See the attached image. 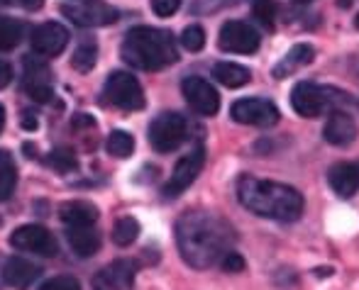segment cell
<instances>
[{"label":"cell","mask_w":359,"mask_h":290,"mask_svg":"<svg viewBox=\"0 0 359 290\" xmlns=\"http://www.w3.org/2000/svg\"><path fill=\"white\" fill-rule=\"evenodd\" d=\"M25 25L15 18H5L0 15V52H10L22 42Z\"/></svg>","instance_id":"obj_24"},{"label":"cell","mask_w":359,"mask_h":290,"mask_svg":"<svg viewBox=\"0 0 359 290\" xmlns=\"http://www.w3.org/2000/svg\"><path fill=\"white\" fill-rule=\"evenodd\" d=\"M10 244L20 251H32L39 256H57L59 247L54 234L42 225H22L10 234Z\"/></svg>","instance_id":"obj_11"},{"label":"cell","mask_w":359,"mask_h":290,"mask_svg":"<svg viewBox=\"0 0 359 290\" xmlns=\"http://www.w3.org/2000/svg\"><path fill=\"white\" fill-rule=\"evenodd\" d=\"M313 57H316V49H313L311 44H296V47H291V52L274 66V78H286V76L296 74L298 69L311 64Z\"/></svg>","instance_id":"obj_20"},{"label":"cell","mask_w":359,"mask_h":290,"mask_svg":"<svg viewBox=\"0 0 359 290\" xmlns=\"http://www.w3.org/2000/svg\"><path fill=\"white\" fill-rule=\"evenodd\" d=\"M29 42L39 57H59L69 44V29L59 22H44L32 29Z\"/></svg>","instance_id":"obj_13"},{"label":"cell","mask_w":359,"mask_h":290,"mask_svg":"<svg viewBox=\"0 0 359 290\" xmlns=\"http://www.w3.org/2000/svg\"><path fill=\"white\" fill-rule=\"evenodd\" d=\"M347 93H340L335 88H325L318 83H296L291 90V108L301 117H320L323 113L332 110L335 105L347 103Z\"/></svg>","instance_id":"obj_4"},{"label":"cell","mask_w":359,"mask_h":290,"mask_svg":"<svg viewBox=\"0 0 359 290\" xmlns=\"http://www.w3.org/2000/svg\"><path fill=\"white\" fill-rule=\"evenodd\" d=\"M49 71L42 61L27 57L25 59V93L37 103H49L54 95L52 83H49Z\"/></svg>","instance_id":"obj_14"},{"label":"cell","mask_w":359,"mask_h":290,"mask_svg":"<svg viewBox=\"0 0 359 290\" xmlns=\"http://www.w3.org/2000/svg\"><path fill=\"white\" fill-rule=\"evenodd\" d=\"M255 18L266 27H274L276 18V5L274 0H255Z\"/></svg>","instance_id":"obj_30"},{"label":"cell","mask_w":359,"mask_h":290,"mask_svg":"<svg viewBox=\"0 0 359 290\" xmlns=\"http://www.w3.org/2000/svg\"><path fill=\"white\" fill-rule=\"evenodd\" d=\"M5 3H8V0H0V5H5Z\"/></svg>","instance_id":"obj_38"},{"label":"cell","mask_w":359,"mask_h":290,"mask_svg":"<svg viewBox=\"0 0 359 290\" xmlns=\"http://www.w3.org/2000/svg\"><path fill=\"white\" fill-rule=\"evenodd\" d=\"M140 237V222L135 217H120L113 227V242L118 247H130Z\"/></svg>","instance_id":"obj_27"},{"label":"cell","mask_w":359,"mask_h":290,"mask_svg":"<svg viewBox=\"0 0 359 290\" xmlns=\"http://www.w3.org/2000/svg\"><path fill=\"white\" fill-rule=\"evenodd\" d=\"M105 149H108V154L115 156V159H128V156L135 151L133 134H130V132H123V130L110 132L108 139H105Z\"/></svg>","instance_id":"obj_25"},{"label":"cell","mask_w":359,"mask_h":290,"mask_svg":"<svg viewBox=\"0 0 359 290\" xmlns=\"http://www.w3.org/2000/svg\"><path fill=\"white\" fill-rule=\"evenodd\" d=\"M39 278V266H34L27 258L13 256L3 266V281L15 290H27Z\"/></svg>","instance_id":"obj_17"},{"label":"cell","mask_w":359,"mask_h":290,"mask_svg":"<svg viewBox=\"0 0 359 290\" xmlns=\"http://www.w3.org/2000/svg\"><path fill=\"white\" fill-rule=\"evenodd\" d=\"M220 266L225 268V271H230V273H240V271H245L247 263L237 251H230V254H225V258L220 261Z\"/></svg>","instance_id":"obj_33"},{"label":"cell","mask_w":359,"mask_h":290,"mask_svg":"<svg viewBox=\"0 0 359 290\" xmlns=\"http://www.w3.org/2000/svg\"><path fill=\"white\" fill-rule=\"evenodd\" d=\"M327 183L340 198H352L359 191V164H335L327 171Z\"/></svg>","instance_id":"obj_18"},{"label":"cell","mask_w":359,"mask_h":290,"mask_svg":"<svg viewBox=\"0 0 359 290\" xmlns=\"http://www.w3.org/2000/svg\"><path fill=\"white\" fill-rule=\"evenodd\" d=\"M10 81H13V66H10L8 61L0 59V88L10 85Z\"/></svg>","instance_id":"obj_34"},{"label":"cell","mask_w":359,"mask_h":290,"mask_svg":"<svg viewBox=\"0 0 359 290\" xmlns=\"http://www.w3.org/2000/svg\"><path fill=\"white\" fill-rule=\"evenodd\" d=\"M181 0H151V10H154L159 18H171V15L179 10Z\"/></svg>","instance_id":"obj_32"},{"label":"cell","mask_w":359,"mask_h":290,"mask_svg":"<svg viewBox=\"0 0 359 290\" xmlns=\"http://www.w3.org/2000/svg\"><path fill=\"white\" fill-rule=\"evenodd\" d=\"M15 186H18V166L10 151L0 149V202L13 198Z\"/></svg>","instance_id":"obj_23"},{"label":"cell","mask_w":359,"mask_h":290,"mask_svg":"<svg viewBox=\"0 0 359 290\" xmlns=\"http://www.w3.org/2000/svg\"><path fill=\"white\" fill-rule=\"evenodd\" d=\"M135 283V263L128 258L113 261L95 276V290H133Z\"/></svg>","instance_id":"obj_15"},{"label":"cell","mask_w":359,"mask_h":290,"mask_svg":"<svg viewBox=\"0 0 359 290\" xmlns=\"http://www.w3.org/2000/svg\"><path fill=\"white\" fill-rule=\"evenodd\" d=\"M323 137L332 146H347L357 139V122L342 110H332L323 127Z\"/></svg>","instance_id":"obj_16"},{"label":"cell","mask_w":359,"mask_h":290,"mask_svg":"<svg viewBox=\"0 0 359 290\" xmlns=\"http://www.w3.org/2000/svg\"><path fill=\"white\" fill-rule=\"evenodd\" d=\"M203 164H205V149L203 146H196L194 151H189L186 156H181L179 164L174 166L171 171L169 181L164 186V195L166 198H179L191 183L198 178V174L203 171Z\"/></svg>","instance_id":"obj_9"},{"label":"cell","mask_w":359,"mask_h":290,"mask_svg":"<svg viewBox=\"0 0 359 290\" xmlns=\"http://www.w3.org/2000/svg\"><path fill=\"white\" fill-rule=\"evenodd\" d=\"M259 32L252 25L240 22V20H230L220 27V37H217V47L222 52L230 54H252L259 49Z\"/></svg>","instance_id":"obj_8"},{"label":"cell","mask_w":359,"mask_h":290,"mask_svg":"<svg viewBox=\"0 0 359 290\" xmlns=\"http://www.w3.org/2000/svg\"><path fill=\"white\" fill-rule=\"evenodd\" d=\"M181 44H184V49H189V52H201V49L205 47V32L201 25H189V27L184 29V34H181Z\"/></svg>","instance_id":"obj_29"},{"label":"cell","mask_w":359,"mask_h":290,"mask_svg":"<svg viewBox=\"0 0 359 290\" xmlns=\"http://www.w3.org/2000/svg\"><path fill=\"white\" fill-rule=\"evenodd\" d=\"M3 127H5V108L0 105V132H3Z\"/></svg>","instance_id":"obj_37"},{"label":"cell","mask_w":359,"mask_h":290,"mask_svg":"<svg viewBox=\"0 0 359 290\" xmlns=\"http://www.w3.org/2000/svg\"><path fill=\"white\" fill-rule=\"evenodd\" d=\"M62 13L79 27H105L118 20V10L103 0H79L72 5H62Z\"/></svg>","instance_id":"obj_7"},{"label":"cell","mask_w":359,"mask_h":290,"mask_svg":"<svg viewBox=\"0 0 359 290\" xmlns=\"http://www.w3.org/2000/svg\"><path fill=\"white\" fill-rule=\"evenodd\" d=\"M181 93H184L186 103L191 105V110L203 117H213L220 110V95L213 85L201 76H189L181 83Z\"/></svg>","instance_id":"obj_12"},{"label":"cell","mask_w":359,"mask_h":290,"mask_svg":"<svg viewBox=\"0 0 359 290\" xmlns=\"http://www.w3.org/2000/svg\"><path fill=\"white\" fill-rule=\"evenodd\" d=\"M237 198L250 212L266 220L293 222L303 215L306 200L293 186L276 181H262L255 176H242L237 181Z\"/></svg>","instance_id":"obj_2"},{"label":"cell","mask_w":359,"mask_h":290,"mask_svg":"<svg viewBox=\"0 0 359 290\" xmlns=\"http://www.w3.org/2000/svg\"><path fill=\"white\" fill-rule=\"evenodd\" d=\"M176 242L184 261L194 268H210L232 251L235 234L222 217L213 212H186L176 222Z\"/></svg>","instance_id":"obj_1"},{"label":"cell","mask_w":359,"mask_h":290,"mask_svg":"<svg viewBox=\"0 0 359 290\" xmlns=\"http://www.w3.org/2000/svg\"><path fill=\"white\" fill-rule=\"evenodd\" d=\"M230 115L240 125H255V127H271L279 122V108L266 98H242L232 103Z\"/></svg>","instance_id":"obj_10"},{"label":"cell","mask_w":359,"mask_h":290,"mask_svg":"<svg viewBox=\"0 0 359 290\" xmlns=\"http://www.w3.org/2000/svg\"><path fill=\"white\" fill-rule=\"evenodd\" d=\"M105 98L108 103H113L120 110H142L144 108V93L142 85L135 76H130L128 71H113L105 81Z\"/></svg>","instance_id":"obj_6"},{"label":"cell","mask_w":359,"mask_h":290,"mask_svg":"<svg viewBox=\"0 0 359 290\" xmlns=\"http://www.w3.org/2000/svg\"><path fill=\"white\" fill-rule=\"evenodd\" d=\"M49 166H52V169H57L59 174H72L76 166H79V159H76V154L72 149H64V146H59V149H54L52 156H49Z\"/></svg>","instance_id":"obj_28"},{"label":"cell","mask_w":359,"mask_h":290,"mask_svg":"<svg viewBox=\"0 0 359 290\" xmlns=\"http://www.w3.org/2000/svg\"><path fill=\"white\" fill-rule=\"evenodd\" d=\"M301 3H308V0H301Z\"/></svg>","instance_id":"obj_39"},{"label":"cell","mask_w":359,"mask_h":290,"mask_svg":"<svg viewBox=\"0 0 359 290\" xmlns=\"http://www.w3.org/2000/svg\"><path fill=\"white\" fill-rule=\"evenodd\" d=\"M67 239L76 251V256H81V258L93 256L100 249V234L95 232L93 227H69Z\"/></svg>","instance_id":"obj_21"},{"label":"cell","mask_w":359,"mask_h":290,"mask_svg":"<svg viewBox=\"0 0 359 290\" xmlns=\"http://www.w3.org/2000/svg\"><path fill=\"white\" fill-rule=\"evenodd\" d=\"M189 137V122L179 113H161L149 125V144L159 154L176 151Z\"/></svg>","instance_id":"obj_5"},{"label":"cell","mask_w":359,"mask_h":290,"mask_svg":"<svg viewBox=\"0 0 359 290\" xmlns=\"http://www.w3.org/2000/svg\"><path fill=\"white\" fill-rule=\"evenodd\" d=\"M18 5H22L25 10H39L44 5V0H18Z\"/></svg>","instance_id":"obj_35"},{"label":"cell","mask_w":359,"mask_h":290,"mask_svg":"<svg viewBox=\"0 0 359 290\" xmlns=\"http://www.w3.org/2000/svg\"><path fill=\"white\" fill-rule=\"evenodd\" d=\"M213 76L217 83L227 85V88H240V85L250 83V78H252L250 69H245V66H240V64H232V61H220V64H215Z\"/></svg>","instance_id":"obj_22"},{"label":"cell","mask_w":359,"mask_h":290,"mask_svg":"<svg viewBox=\"0 0 359 290\" xmlns=\"http://www.w3.org/2000/svg\"><path fill=\"white\" fill-rule=\"evenodd\" d=\"M39 290H81V286L74 276H54L52 281H47Z\"/></svg>","instance_id":"obj_31"},{"label":"cell","mask_w":359,"mask_h":290,"mask_svg":"<svg viewBox=\"0 0 359 290\" xmlns=\"http://www.w3.org/2000/svg\"><path fill=\"white\" fill-rule=\"evenodd\" d=\"M120 54L130 66L142 71H159L166 69L179 59V49H176V39L171 32L159 27H133L123 39Z\"/></svg>","instance_id":"obj_3"},{"label":"cell","mask_w":359,"mask_h":290,"mask_svg":"<svg viewBox=\"0 0 359 290\" xmlns=\"http://www.w3.org/2000/svg\"><path fill=\"white\" fill-rule=\"evenodd\" d=\"M22 127L25 130H34V127H37V117L29 115V113H22Z\"/></svg>","instance_id":"obj_36"},{"label":"cell","mask_w":359,"mask_h":290,"mask_svg":"<svg viewBox=\"0 0 359 290\" xmlns=\"http://www.w3.org/2000/svg\"><path fill=\"white\" fill-rule=\"evenodd\" d=\"M59 217L67 227H90L98 220V207L88 200H72L59 207Z\"/></svg>","instance_id":"obj_19"},{"label":"cell","mask_w":359,"mask_h":290,"mask_svg":"<svg viewBox=\"0 0 359 290\" xmlns=\"http://www.w3.org/2000/svg\"><path fill=\"white\" fill-rule=\"evenodd\" d=\"M95 61H98V44H95L93 39H83V42L76 47V52L72 57L74 69L81 71V74H88L95 66Z\"/></svg>","instance_id":"obj_26"}]
</instances>
